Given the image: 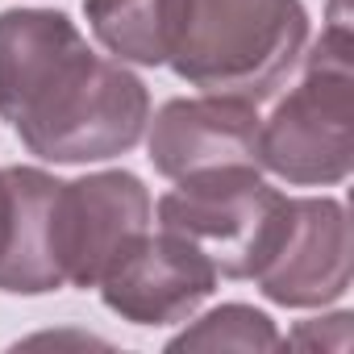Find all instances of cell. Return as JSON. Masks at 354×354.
<instances>
[{"instance_id":"cell-1","label":"cell","mask_w":354,"mask_h":354,"mask_svg":"<svg viewBox=\"0 0 354 354\" xmlns=\"http://www.w3.org/2000/svg\"><path fill=\"white\" fill-rule=\"evenodd\" d=\"M0 121L46 162L129 154L150 121L146 84L88 46L67 13H0Z\"/></svg>"},{"instance_id":"cell-2","label":"cell","mask_w":354,"mask_h":354,"mask_svg":"<svg viewBox=\"0 0 354 354\" xmlns=\"http://www.w3.org/2000/svg\"><path fill=\"white\" fill-rule=\"evenodd\" d=\"M304 42L300 0H175L167 63L209 96L263 104L296 71Z\"/></svg>"},{"instance_id":"cell-3","label":"cell","mask_w":354,"mask_h":354,"mask_svg":"<svg viewBox=\"0 0 354 354\" xmlns=\"http://www.w3.org/2000/svg\"><path fill=\"white\" fill-rule=\"evenodd\" d=\"M346 0L304 59L300 84L259 121V162L296 188L342 184L354 167V30Z\"/></svg>"},{"instance_id":"cell-4","label":"cell","mask_w":354,"mask_h":354,"mask_svg":"<svg viewBox=\"0 0 354 354\" xmlns=\"http://www.w3.org/2000/svg\"><path fill=\"white\" fill-rule=\"evenodd\" d=\"M283 192L267 188L254 167L175 184L158 201V225L188 238L225 279H250L275 230Z\"/></svg>"},{"instance_id":"cell-5","label":"cell","mask_w":354,"mask_h":354,"mask_svg":"<svg viewBox=\"0 0 354 354\" xmlns=\"http://www.w3.org/2000/svg\"><path fill=\"white\" fill-rule=\"evenodd\" d=\"M271 304L321 308L350 288V221L333 196H283L250 275Z\"/></svg>"},{"instance_id":"cell-6","label":"cell","mask_w":354,"mask_h":354,"mask_svg":"<svg viewBox=\"0 0 354 354\" xmlns=\"http://www.w3.org/2000/svg\"><path fill=\"white\" fill-rule=\"evenodd\" d=\"M59 267L63 283L96 288L150 230V192L129 171H96L59 184Z\"/></svg>"},{"instance_id":"cell-7","label":"cell","mask_w":354,"mask_h":354,"mask_svg":"<svg viewBox=\"0 0 354 354\" xmlns=\"http://www.w3.org/2000/svg\"><path fill=\"white\" fill-rule=\"evenodd\" d=\"M259 104L230 96H180L167 100L150 125V162L175 184L221 171H263L259 162Z\"/></svg>"},{"instance_id":"cell-8","label":"cell","mask_w":354,"mask_h":354,"mask_svg":"<svg viewBox=\"0 0 354 354\" xmlns=\"http://www.w3.org/2000/svg\"><path fill=\"white\" fill-rule=\"evenodd\" d=\"M100 300L129 325H180L217 288V267L180 234H142L96 283Z\"/></svg>"},{"instance_id":"cell-9","label":"cell","mask_w":354,"mask_h":354,"mask_svg":"<svg viewBox=\"0 0 354 354\" xmlns=\"http://www.w3.org/2000/svg\"><path fill=\"white\" fill-rule=\"evenodd\" d=\"M9 192V221L0 242V292L17 296H42L59 292L63 267H59V184L55 175L38 167H0Z\"/></svg>"},{"instance_id":"cell-10","label":"cell","mask_w":354,"mask_h":354,"mask_svg":"<svg viewBox=\"0 0 354 354\" xmlns=\"http://www.w3.org/2000/svg\"><path fill=\"white\" fill-rule=\"evenodd\" d=\"M175 0H84V17L96 42L121 63H167Z\"/></svg>"},{"instance_id":"cell-11","label":"cell","mask_w":354,"mask_h":354,"mask_svg":"<svg viewBox=\"0 0 354 354\" xmlns=\"http://www.w3.org/2000/svg\"><path fill=\"white\" fill-rule=\"evenodd\" d=\"M283 337L267 313L250 304H221L192 329L171 337V350H279Z\"/></svg>"},{"instance_id":"cell-12","label":"cell","mask_w":354,"mask_h":354,"mask_svg":"<svg viewBox=\"0 0 354 354\" xmlns=\"http://www.w3.org/2000/svg\"><path fill=\"white\" fill-rule=\"evenodd\" d=\"M5 221H9V192H5V175H0V242H5Z\"/></svg>"}]
</instances>
